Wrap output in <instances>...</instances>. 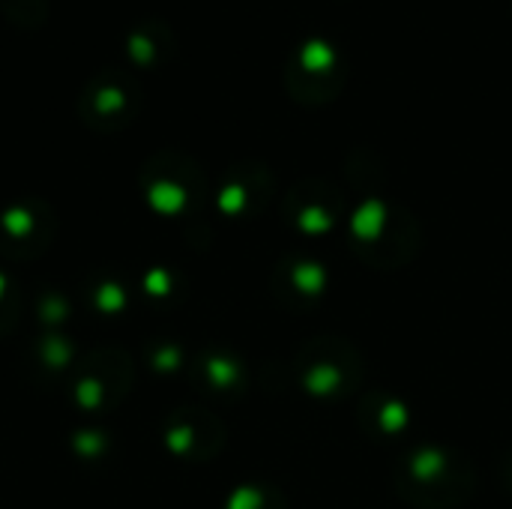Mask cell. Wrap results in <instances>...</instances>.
Returning a JSON list of instances; mask_svg holds the SVG:
<instances>
[{"mask_svg": "<svg viewBox=\"0 0 512 509\" xmlns=\"http://www.w3.org/2000/svg\"><path fill=\"white\" fill-rule=\"evenodd\" d=\"M87 93L93 96V120L129 114V87H123L120 78L96 81V84H90Z\"/></svg>", "mask_w": 512, "mask_h": 509, "instance_id": "6da1fadb", "label": "cell"}, {"mask_svg": "<svg viewBox=\"0 0 512 509\" xmlns=\"http://www.w3.org/2000/svg\"><path fill=\"white\" fill-rule=\"evenodd\" d=\"M300 63H303V69H309V72H327V69L336 63V51H333L330 42H324V39H309V42L303 45V51H300Z\"/></svg>", "mask_w": 512, "mask_h": 509, "instance_id": "7a4b0ae2", "label": "cell"}]
</instances>
